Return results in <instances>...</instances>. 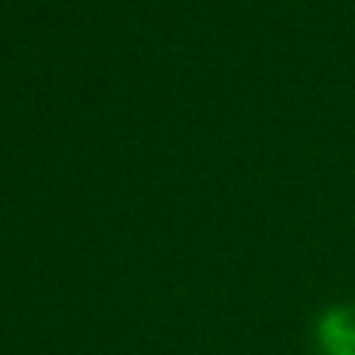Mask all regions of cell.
I'll return each mask as SVG.
<instances>
[{"label":"cell","instance_id":"1","mask_svg":"<svg viewBox=\"0 0 355 355\" xmlns=\"http://www.w3.org/2000/svg\"><path fill=\"white\" fill-rule=\"evenodd\" d=\"M319 343L326 355H355V309H331L319 321Z\"/></svg>","mask_w":355,"mask_h":355}]
</instances>
